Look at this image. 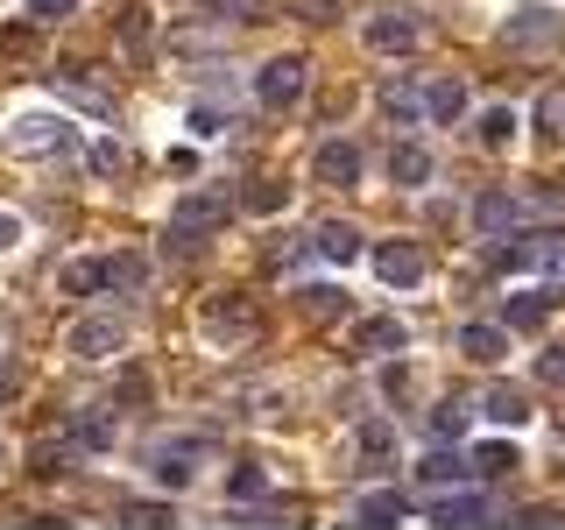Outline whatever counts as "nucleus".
<instances>
[{
  "label": "nucleus",
  "instance_id": "1",
  "mask_svg": "<svg viewBox=\"0 0 565 530\" xmlns=\"http://www.w3.org/2000/svg\"><path fill=\"white\" fill-rule=\"evenodd\" d=\"M0 149H8L14 163H43V156H71V149H78V128H71L64 114H14L8 135H0Z\"/></svg>",
  "mask_w": 565,
  "mask_h": 530
},
{
  "label": "nucleus",
  "instance_id": "2",
  "mask_svg": "<svg viewBox=\"0 0 565 530\" xmlns=\"http://www.w3.org/2000/svg\"><path fill=\"white\" fill-rule=\"evenodd\" d=\"M226 220H234V191H220V184H199V191H191V199L184 205H177L170 212V255H184V247H199L205 234H220V226Z\"/></svg>",
  "mask_w": 565,
  "mask_h": 530
},
{
  "label": "nucleus",
  "instance_id": "3",
  "mask_svg": "<svg viewBox=\"0 0 565 530\" xmlns=\"http://www.w3.org/2000/svg\"><path fill=\"white\" fill-rule=\"evenodd\" d=\"M120 347H128V318H106V311L71 318V332H64V353H71V361H114Z\"/></svg>",
  "mask_w": 565,
  "mask_h": 530
},
{
  "label": "nucleus",
  "instance_id": "4",
  "mask_svg": "<svg viewBox=\"0 0 565 530\" xmlns=\"http://www.w3.org/2000/svg\"><path fill=\"white\" fill-rule=\"evenodd\" d=\"M305 93H311V64L305 57H269L255 71V99L269 106V114H290Z\"/></svg>",
  "mask_w": 565,
  "mask_h": 530
},
{
  "label": "nucleus",
  "instance_id": "5",
  "mask_svg": "<svg viewBox=\"0 0 565 530\" xmlns=\"http://www.w3.org/2000/svg\"><path fill=\"white\" fill-rule=\"evenodd\" d=\"M558 35H565V14L544 8V0H516L509 22H502V43L509 50H544V43H558Z\"/></svg>",
  "mask_w": 565,
  "mask_h": 530
},
{
  "label": "nucleus",
  "instance_id": "6",
  "mask_svg": "<svg viewBox=\"0 0 565 530\" xmlns=\"http://www.w3.org/2000/svg\"><path fill=\"white\" fill-rule=\"evenodd\" d=\"M552 262H565V234H502L494 241V269H552Z\"/></svg>",
  "mask_w": 565,
  "mask_h": 530
},
{
  "label": "nucleus",
  "instance_id": "7",
  "mask_svg": "<svg viewBox=\"0 0 565 530\" xmlns=\"http://www.w3.org/2000/svg\"><path fill=\"white\" fill-rule=\"evenodd\" d=\"M361 35H367V50H382V57H411L424 29H417V14H403V8H375L361 22Z\"/></svg>",
  "mask_w": 565,
  "mask_h": 530
},
{
  "label": "nucleus",
  "instance_id": "8",
  "mask_svg": "<svg viewBox=\"0 0 565 530\" xmlns=\"http://www.w3.org/2000/svg\"><path fill=\"white\" fill-rule=\"evenodd\" d=\"M361 170H367L361 149H353V141H340V135L311 149V177H318L326 191H353V184H361Z\"/></svg>",
  "mask_w": 565,
  "mask_h": 530
},
{
  "label": "nucleus",
  "instance_id": "9",
  "mask_svg": "<svg viewBox=\"0 0 565 530\" xmlns=\"http://www.w3.org/2000/svg\"><path fill=\"white\" fill-rule=\"evenodd\" d=\"M205 453H212L205 438H163V446L149 453V467H156V481H163V488H191V481H199V459H205Z\"/></svg>",
  "mask_w": 565,
  "mask_h": 530
},
{
  "label": "nucleus",
  "instance_id": "10",
  "mask_svg": "<svg viewBox=\"0 0 565 530\" xmlns=\"http://www.w3.org/2000/svg\"><path fill=\"white\" fill-rule=\"evenodd\" d=\"M375 276L388 283V290H411V283L424 276V247L417 241H382L375 247Z\"/></svg>",
  "mask_w": 565,
  "mask_h": 530
},
{
  "label": "nucleus",
  "instance_id": "11",
  "mask_svg": "<svg viewBox=\"0 0 565 530\" xmlns=\"http://www.w3.org/2000/svg\"><path fill=\"white\" fill-rule=\"evenodd\" d=\"M516 220H523V199H516V191H481V199H473V226H481L488 241L516 234Z\"/></svg>",
  "mask_w": 565,
  "mask_h": 530
},
{
  "label": "nucleus",
  "instance_id": "12",
  "mask_svg": "<svg viewBox=\"0 0 565 530\" xmlns=\"http://www.w3.org/2000/svg\"><path fill=\"white\" fill-rule=\"evenodd\" d=\"M431 523H488V495L481 488H452V495H431L424 502Z\"/></svg>",
  "mask_w": 565,
  "mask_h": 530
},
{
  "label": "nucleus",
  "instance_id": "13",
  "mask_svg": "<svg viewBox=\"0 0 565 530\" xmlns=\"http://www.w3.org/2000/svg\"><path fill=\"white\" fill-rule=\"evenodd\" d=\"M382 114L396 120V128H424V120H431V99H424L411 78H388L382 85Z\"/></svg>",
  "mask_w": 565,
  "mask_h": 530
},
{
  "label": "nucleus",
  "instance_id": "14",
  "mask_svg": "<svg viewBox=\"0 0 565 530\" xmlns=\"http://www.w3.org/2000/svg\"><path fill=\"white\" fill-rule=\"evenodd\" d=\"M57 93H64L71 106H85V114H99V120L114 114V93H106L93 71H78V64H64V71H57Z\"/></svg>",
  "mask_w": 565,
  "mask_h": 530
},
{
  "label": "nucleus",
  "instance_id": "15",
  "mask_svg": "<svg viewBox=\"0 0 565 530\" xmlns=\"http://www.w3.org/2000/svg\"><path fill=\"white\" fill-rule=\"evenodd\" d=\"M481 417L502 424V432H523V424H530V396H523L516 382H494L488 396H481Z\"/></svg>",
  "mask_w": 565,
  "mask_h": 530
},
{
  "label": "nucleus",
  "instance_id": "16",
  "mask_svg": "<svg viewBox=\"0 0 565 530\" xmlns=\"http://www.w3.org/2000/svg\"><path fill=\"white\" fill-rule=\"evenodd\" d=\"M431 149H424V141H396V149H388V177H396V184L403 191H424V184H431Z\"/></svg>",
  "mask_w": 565,
  "mask_h": 530
},
{
  "label": "nucleus",
  "instance_id": "17",
  "mask_svg": "<svg viewBox=\"0 0 565 530\" xmlns=\"http://www.w3.org/2000/svg\"><path fill=\"white\" fill-rule=\"evenodd\" d=\"M311 255H318V262H332V269H347V262L361 255V234H353L347 220H326V226L311 234Z\"/></svg>",
  "mask_w": 565,
  "mask_h": 530
},
{
  "label": "nucleus",
  "instance_id": "18",
  "mask_svg": "<svg viewBox=\"0 0 565 530\" xmlns=\"http://www.w3.org/2000/svg\"><path fill=\"white\" fill-rule=\"evenodd\" d=\"M459 353H467L473 368H494L509 353V326H459Z\"/></svg>",
  "mask_w": 565,
  "mask_h": 530
},
{
  "label": "nucleus",
  "instance_id": "19",
  "mask_svg": "<svg viewBox=\"0 0 565 530\" xmlns=\"http://www.w3.org/2000/svg\"><path fill=\"white\" fill-rule=\"evenodd\" d=\"M57 290H64V297H99V290H106V262H99V255L64 262V269H57Z\"/></svg>",
  "mask_w": 565,
  "mask_h": 530
},
{
  "label": "nucleus",
  "instance_id": "20",
  "mask_svg": "<svg viewBox=\"0 0 565 530\" xmlns=\"http://www.w3.org/2000/svg\"><path fill=\"white\" fill-rule=\"evenodd\" d=\"M396 347H411L403 318H367V326H353V353H396Z\"/></svg>",
  "mask_w": 565,
  "mask_h": 530
},
{
  "label": "nucleus",
  "instance_id": "21",
  "mask_svg": "<svg viewBox=\"0 0 565 530\" xmlns=\"http://www.w3.org/2000/svg\"><path fill=\"white\" fill-rule=\"evenodd\" d=\"M403 517H411V495H396V488H375L353 502V523H403Z\"/></svg>",
  "mask_w": 565,
  "mask_h": 530
},
{
  "label": "nucleus",
  "instance_id": "22",
  "mask_svg": "<svg viewBox=\"0 0 565 530\" xmlns=\"http://www.w3.org/2000/svg\"><path fill=\"white\" fill-rule=\"evenodd\" d=\"M530 128L552 141V149H565V85H552V93L530 106Z\"/></svg>",
  "mask_w": 565,
  "mask_h": 530
},
{
  "label": "nucleus",
  "instance_id": "23",
  "mask_svg": "<svg viewBox=\"0 0 565 530\" xmlns=\"http://www.w3.org/2000/svg\"><path fill=\"white\" fill-rule=\"evenodd\" d=\"M544 311H552V290H516V297H502V326L516 332V326H544Z\"/></svg>",
  "mask_w": 565,
  "mask_h": 530
},
{
  "label": "nucleus",
  "instance_id": "24",
  "mask_svg": "<svg viewBox=\"0 0 565 530\" xmlns=\"http://www.w3.org/2000/svg\"><path fill=\"white\" fill-rule=\"evenodd\" d=\"M297 311H305V318H340L347 290H340V283H305V290H297Z\"/></svg>",
  "mask_w": 565,
  "mask_h": 530
},
{
  "label": "nucleus",
  "instance_id": "25",
  "mask_svg": "<svg viewBox=\"0 0 565 530\" xmlns=\"http://www.w3.org/2000/svg\"><path fill=\"white\" fill-rule=\"evenodd\" d=\"M467 474H473V467H467V459H459V453H424V459H417V481H424V488L467 481Z\"/></svg>",
  "mask_w": 565,
  "mask_h": 530
},
{
  "label": "nucleus",
  "instance_id": "26",
  "mask_svg": "<svg viewBox=\"0 0 565 530\" xmlns=\"http://www.w3.org/2000/svg\"><path fill=\"white\" fill-rule=\"evenodd\" d=\"M516 128H523L516 106H488V114H481V149H509V141H516Z\"/></svg>",
  "mask_w": 565,
  "mask_h": 530
},
{
  "label": "nucleus",
  "instance_id": "27",
  "mask_svg": "<svg viewBox=\"0 0 565 530\" xmlns=\"http://www.w3.org/2000/svg\"><path fill=\"white\" fill-rule=\"evenodd\" d=\"M71 438H78L85 453H106V446H114V417H106V411H78V424H71Z\"/></svg>",
  "mask_w": 565,
  "mask_h": 530
},
{
  "label": "nucleus",
  "instance_id": "28",
  "mask_svg": "<svg viewBox=\"0 0 565 530\" xmlns=\"http://www.w3.org/2000/svg\"><path fill=\"white\" fill-rule=\"evenodd\" d=\"M205 326L220 332V340H255V311H234V305H212Z\"/></svg>",
  "mask_w": 565,
  "mask_h": 530
},
{
  "label": "nucleus",
  "instance_id": "29",
  "mask_svg": "<svg viewBox=\"0 0 565 530\" xmlns=\"http://www.w3.org/2000/svg\"><path fill=\"white\" fill-rule=\"evenodd\" d=\"M141 283H149L141 255H106V290H141Z\"/></svg>",
  "mask_w": 565,
  "mask_h": 530
},
{
  "label": "nucleus",
  "instance_id": "30",
  "mask_svg": "<svg viewBox=\"0 0 565 530\" xmlns=\"http://www.w3.org/2000/svg\"><path fill=\"white\" fill-rule=\"evenodd\" d=\"M467 467H473V474H481V481H502V474H509V467H516V453H509V446H502V438H494V446H473V453H467Z\"/></svg>",
  "mask_w": 565,
  "mask_h": 530
},
{
  "label": "nucleus",
  "instance_id": "31",
  "mask_svg": "<svg viewBox=\"0 0 565 530\" xmlns=\"http://www.w3.org/2000/svg\"><path fill=\"white\" fill-rule=\"evenodd\" d=\"M424 99H431V120H459V114H467V85H459V78H438Z\"/></svg>",
  "mask_w": 565,
  "mask_h": 530
},
{
  "label": "nucleus",
  "instance_id": "32",
  "mask_svg": "<svg viewBox=\"0 0 565 530\" xmlns=\"http://www.w3.org/2000/svg\"><path fill=\"white\" fill-rule=\"evenodd\" d=\"M85 163H93L99 177H120V170H128V141H114V135H99V141H93V149H85Z\"/></svg>",
  "mask_w": 565,
  "mask_h": 530
},
{
  "label": "nucleus",
  "instance_id": "33",
  "mask_svg": "<svg viewBox=\"0 0 565 530\" xmlns=\"http://www.w3.org/2000/svg\"><path fill=\"white\" fill-rule=\"evenodd\" d=\"M467 403H438V411H431V438H438V446H452V438H467Z\"/></svg>",
  "mask_w": 565,
  "mask_h": 530
},
{
  "label": "nucleus",
  "instance_id": "34",
  "mask_svg": "<svg viewBox=\"0 0 565 530\" xmlns=\"http://www.w3.org/2000/svg\"><path fill=\"white\" fill-rule=\"evenodd\" d=\"M353 453H361V459H388V453H396V432H388V424H375V417H367L361 432H353Z\"/></svg>",
  "mask_w": 565,
  "mask_h": 530
},
{
  "label": "nucleus",
  "instance_id": "35",
  "mask_svg": "<svg viewBox=\"0 0 565 530\" xmlns=\"http://www.w3.org/2000/svg\"><path fill=\"white\" fill-rule=\"evenodd\" d=\"M226 495H234V502H262V495H269V474H262V467H247V459H241V467L226 474Z\"/></svg>",
  "mask_w": 565,
  "mask_h": 530
},
{
  "label": "nucleus",
  "instance_id": "36",
  "mask_svg": "<svg viewBox=\"0 0 565 530\" xmlns=\"http://www.w3.org/2000/svg\"><path fill=\"white\" fill-rule=\"evenodd\" d=\"M530 368H537V382H544V389H565V347H544Z\"/></svg>",
  "mask_w": 565,
  "mask_h": 530
},
{
  "label": "nucleus",
  "instance_id": "37",
  "mask_svg": "<svg viewBox=\"0 0 565 530\" xmlns=\"http://www.w3.org/2000/svg\"><path fill=\"white\" fill-rule=\"evenodd\" d=\"M114 35H120V43H149V8H120Z\"/></svg>",
  "mask_w": 565,
  "mask_h": 530
},
{
  "label": "nucleus",
  "instance_id": "38",
  "mask_svg": "<svg viewBox=\"0 0 565 530\" xmlns=\"http://www.w3.org/2000/svg\"><path fill=\"white\" fill-rule=\"evenodd\" d=\"M29 22H64V14H78V0H22Z\"/></svg>",
  "mask_w": 565,
  "mask_h": 530
},
{
  "label": "nucleus",
  "instance_id": "39",
  "mask_svg": "<svg viewBox=\"0 0 565 530\" xmlns=\"http://www.w3.org/2000/svg\"><path fill=\"white\" fill-rule=\"evenodd\" d=\"M247 205H255V212H282V205H290V191H282V184H255V191H247Z\"/></svg>",
  "mask_w": 565,
  "mask_h": 530
},
{
  "label": "nucleus",
  "instance_id": "40",
  "mask_svg": "<svg viewBox=\"0 0 565 530\" xmlns=\"http://www.w3.org/2000/svg\"><path fill=\"white\" fill-rule=\"evenodd\" d=\"M14 241H22V212H0V255H8Z\"/></svg>",
  "mask_w": 565,
  "mask_h": 530
},
{
  "label": "nucleus",
  "instance_id": "41",
  "mask_svg": "<svg viewBox=\"0 0 565 530\" xmlns=\"http://www.w3.org/2000/svg\"><path fill=\"white\" fill-rule=\"evenodd\" d=\"M191 128H199V135H220V106H191Z\"/></svg>",
  "mask_w": 565,
  "mask_h": 530
},
{
  "label": "nucleus",
  "instance_id": "42",
  "mask_svg": "<svg viewBox=\"0 0 565 530\" xmlns=\"http://www.w3.org/2000/svg\"><path fill=\"white\" fill-rule=\"evenodd\" d=\"M0 467H8V446H0Z\"/></svg>",
  "mask_w": 565,
  "mask_h": 530
},
{
  "label": "nucleus",
  "instance_id": "43",
  "mask_svg": "<svg viewBox=\"0 0 565 530\" xmlns=\"http://www.w3.org/2000/svg\"><path fill=\"white\" fill-rule=\"evenodd\" d=\"M0 353H8V347H0Z\"/></svg>",
  "mask_w": 565,
  "mask_h": 530
}]
</instances>
